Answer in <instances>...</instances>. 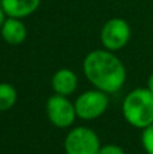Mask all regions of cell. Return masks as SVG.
I'll list each match as a JSON object with an SVG mask.
<instances>
[{
    "label": "cell",
    "mask_w": 153,
    "mask_h": 154,
    "mask_svg": "<svg viewBox=\"0 0 153 154\" xmlns=\"http://www.w3.org/2000/svg\"><path fill=\"white\" fill-rule=\"evenodd\" d=\"M79 85L77 75L69 68H61L52 77V88L54 93L61 96H70Z\"/></svg>",
    "instance_id": "7"
},
{
    "label": "cell",
    "mask_w": 153,
    "mask_h": 154,
    "mask_svg": "<svg viewBox=\"0 0 153 154\" xmlns=\"http://www.w3.org/2000/svg\"><path fill=\"white\" fill-rule=\"evenodd\" d=\"M2 38L5 43L11 46H18L26 41L27 38V29L22 19L16 18H7L4 24L0 29Z\"/></svg>",
    "instance_id": "9"
},
{
    "label": "cell",
    "mask_w": 153,
    "mask_h": 154,
    "mask_svg": "<svg viewBox=\"0 0 153 154\" xmlns=\"http://www.w3.org/2000/svg\"><path fill=\"white\" fill-rule=\"evenodd\" d=\"M98 154H126V153H125V150L122 149L121 146H118V145L108 143V145H103Z\"/></svg>",
    "instance_id": "12"
},
{
    "label": "cell",
    "mask_w": 153,
    "mask_h": 154,
    "mask_svg": "<svg viewBox=\"0 0 153 154\" xmlns=\"http://www.w3.org/2000/svg\"><path fill=\"white\" fill-rule=\"evenodd\" d=\"M146 88L153 93V72L151 73V76L148 77V82H146Z\"/></svg>",
    "instance_id": "14"
},
{
    "label": "cell",
    "mask_w": 153,
    "mask_h": 154,
    "mask_svg": "<svg viewBox=\"0 0 153 154\" xmlns=\"http://www.w3.org/2000/svg\"><path fill=\"white\" fill-rule=\"evenodd\" d=\"M5 19H7V15H5L4 10H3V8H2V5H0V29H2V26H3V24H4Z\"/></svg>",
    "instance_id": "13"
},
{
    "label": "cell",
    "mask_w": 153,
    "mask_h": 154,
    "mask_svg": "<svg viewBox=\"0 0 153 154\" xmlns=\"http://www.w3.org/2000/svg\"><path fill=\"white\" fill-rule=\"evenodd\" d=\"M41 0H0V5L4 10L7 18L23 19L38 10Z\"/></svg>",
    "instance_id": "8"
},
{
    "label": "cell",
    "mask_w": 153,
    "mask_h": 154,
    "mask_svg": "<svg viewBox=\"0 0 153 154\" xmlns=\"http://www.w3.org/2000/svg\"><path fill=\"white\" fill-rule=\"evenodd\" d=\"M18 92L10 82H0V112L11 109L16 104Z\"/></svg>",
    "instance_id": "10"
},
{
    "label": "cell",
    "mask_w": 153,
    "mask_h": 154,
    "mask_svg": "<svg viewBox=\"0 0 153 154\" xmlns=\"http://www.w3.org/2000/svg\"><path fill=\"white\" fill-rule=\"evenodd\" d=\"M132 29L127 20L122 18H111L100 30V42L106 50L118 51L129 43Z\"/></svg>",
    "instance_id": "5"
},
{
    "label": "cell",
    "mask_w": 153,
    "mask_h": 154,
    "mask_svg": "<svg viewBox=\"0 0 153 154\" xmlns=\"http://www.w3.org/2000/svg\"><path fill=\"white\" fill-rule=\"evenodd\" d=\"M46 115L48 119L57 128H69L73 126L76 118L75 103L67 96L52 95L46 101Z\"/></svg>",
    "instance_id": "6"
},
{
    "label": "cell",
    "mask_w": 153,
    "mask_h": 154,
    "mask_svg": "<svg viewBox=\"0 0 153 154\" xmlns=\"http://www.w3.org/2000/svg\"><path fill=\"white\" fill-rule=\"evenodd\" d=\"M122 114L130 126L144 130L153 123V93L148 88H136L125 96Z\"/></svg>",
    "instance_id": "2"
},
{
    "label": "cell",
    "mask_w": 153,
    "mask_h": 154,
    "mask_svg": "<svg viewBox=\"0 0 153 154\" xmlns=\"http://www.w3.org/2000/svg\"><path fill=\"white\" fill-rule=\"evenodd\" d=\"M83 72L94 88L107 95L117 93L126 82V68L123 62L106 49L92 50L84 57Z\"/></svg>",
    "instance_id": "1"
},
{
    "label": "cell",
    "mask_w": 153,
    "mask_h": 154,
    "mask_svg": "<svg viewBox=\"0 0 153 154\" xmlns=\"http://www.w3.org/2000/svg\"><path fill=\"white\" fill-rule=\"evenodd\" d=\"M73 103L77 118L83 120H95L106 114L110 106V99L106 92L94 88L80 93Z\"/></svg>",
    "instance_id": "3"
},
{
    "label": "cell",
    "mask_w": 153,
    "mask_h": 154,
    "mask_svg": "<svg viewBox=\"0 0 153 154\" xmlns=\"http://www.w3.org/2000/svg\"><path fill=\"white\" fill-rule=\"evenodd\" d=\"M100 147L98 134L87 126L73 127L64 139L65 154H98Z\"/></svg>",
    "instance_id": "4"
},
{
    "label": "cell",
    "mask_w": 153,
    "mask_h": 154,
    "mask_svg": "<svg viewBox=\"0 0 153 154\" xmlns=\"http://www.w3.org/2000/svg\"><path fill=\"white\" fill-rule=\"evenodd\" d=\"M141 143H142V147L146 154H153V123L142 130Z\"/></svg>",
    "instance_id": "11"
}]
</instances>
